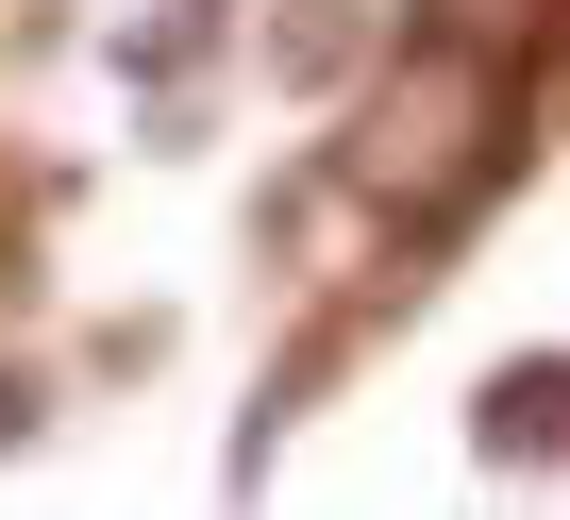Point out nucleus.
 <instances>
[{"label":"nucleus","mask_w":570,"mask_h":520,"mask_svg":"<svg viewBox=\"0 0 570 520\" xmlns=\"http://www.w3.org/2000/svg\"><path fill=\"white\" fill-rule=\"evenodd\" d=\"M487 168H503V68H487L470 35L403 51V68L370 85V135H353V185H370V202H403V218H453V202H470Z\"/></svg>","instance_id":"f257e3e1"},{"label":"nucleus","mask_w":570,"mask_h":520,"mask_svg":"<svg viewBox=\"0 0 570 520\" xmlns=\"http://www.w3.org/2000/svg\"><path fill=\"white\" fill-rule=\"evenodd\" d=\"M503 453H520V470L553 453V353H520V370L487 386V470H503Z\"/></svg>","instance_id":"f03ea898"},{"label":"nucleus","mask_w":570,"mask_h":520,"mask_svg":"<svg viewBox=\"0 0 570 520\" xmlns=\"http://www.w3.org/2000/svg\"><path fill=\"white\" fill-rule=\"evenodd\" d=\"M268 51H285V85H336V68H353V0H285Z\"/></svg>","instance_id":"7ed1b4c3"}]
</instances>
